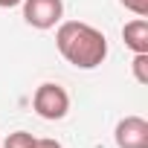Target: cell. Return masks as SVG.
<instances>
[{"label":"cell","mask_w":148,"mask_h":148,"mask_svg":"<svg viewBox=\"0 0 148 148\" xmlns=\"http://www.w3.org/2000/svg\"><path fill=\"white\" fill-rule=\"evenodd\" d=\"M55 47L64 55L67 64L79 67V70H96L108 58V38L90 23L82 21H64L58 23L55 32Z\"/></svg>","instance_id":"obj_1"},{"label":"cell","mask_w":148,"mask_h":148,"mask_svg":"<svg viewBox=\"0 0 148 148\" xmlns=\"http://www.w3.org/2000/svg\"><path fill=\"white\" fill-rule=\"evenodd\" d=\"M32 108H35V113H38L41 119L55 122V119H64V116H67V110H70V96H67V90H64L61 84L47 82V84H41V87L35 90Z\"/></svg>","instance_id":"obj_2"},{"label":"cell","mask_w":148,"mask_h":148,"mask_svg":"<svg viewBox=\"0 0 148 148\" xmlns=\"http://www.w3.org/2000/svg\"><path fill=\"white\" fill-rule=\"evenodd\" d=\"M61 0H23V21L35 29H52L55 23H61Z\"/></svg>","instance_id":"obj_3"},{"label":"cell","mask_w":148,"mask_h":148,"mask_svg":"<svg viewBox=\"0 0 148 148\" xmlns=\"http://www.w3.org/2000/svg\"><path fill=\"white\" fill-rule=\"evenodd\" d=\"M113 136L119 148H148V122L142 116H125L119 119Z\"/></svg>","instance_id":"obj_4"},{"label":"cell","mask_w":148,"mask_h":148,"mask_svg":"<svg viewBox=\"0 0 148 148\" xmlns=\"http://www.w3.org/2000/svg\"><path fill=\"white\" fill-rule=\"evenodd\" d=\"M122 41L134 52H148V21L145 18H134L131 23H125L122 26Z\"/></svg>","instance_id":"obj_5"},{"label":"cell","mask_w":148,"mask_h":148,"mask_svg":"<svg viewBox=\"0 0 148 148\" xmlns=\"http://www.w3.org/2000/svg\"><path fill=\"white\" fill-rule=\"evenodd\" d=\"M35 136L32 134H26V131H15V134H9L3 142H0V148H35Z\"/></svg>","instance_id":"obj_6"},{"label":"cell","mask_w":148,"mask_h":148,"mask_svg":"<svg viewBox=\"0 0 148 148\" xmlns=\"http://www.w3.org/2000/svg\"><path fill=\"white\" fill-rule=\"evenodd\" d=\"M134 79L139 84H148V52H134Z\"/></svg>","instance_id":"obj_7"},{"label":"cell","mask_w":148,"mask_h":148,"mask_svg":"<svg viewBox=\"0 0 148 148\" xmlns=\"http://www.w3.org/2000/svg\"><path fill=\"white\" fill-rule=\"evenodd\" d=\"M119 3H122L128 12H134L136 18H145V15H148V0H119Z\"/></svg>","instance_id":"obj_8"},{"label":"cell","mask_w":148,"mask_h":148,"mask_svg":"<svg viewBox=\"0 0 148 148\" xmlns=\"http://www.w3.org/2000/svg\"><path fill=\"white\" fill-rule=\"evenodd\" d=\"M35 148H61V142L47 136V139H38V142H35Z\"/></svg>","instance_id":"obj_9"},{"label":"cell","mask_w":148,"mask_h":148,"mask_svg":"<svg viewBox=\"0 0 148 148\" xmlns=\"http://www.w3.org/2000/svg\"><path fill=\"white\" fill-rule=\"evenodd\" d=\"M21 3H23V0H0V9H15Z\"/></svg>","instance_id":"obj_10"}]
</instances>
